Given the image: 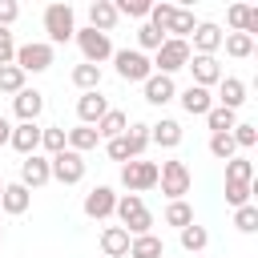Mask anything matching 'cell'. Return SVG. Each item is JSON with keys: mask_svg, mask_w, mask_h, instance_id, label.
I'll list each match as a JSON object with an SVG mask.
<instances>
[{"mask_svg": "<svg viewBox=\"0 0 258 258\" xmlns=\"http://www.w3.org/2000/svg\"><path fill=\"white\" fill-rule=\"evenodd\" d=\"M189 222H194V210H189V202H185V198L165 206V226H173V230H185Z\"/></svg>", "mask_w": 258, "mask_h": 258, "instance_id": "e575fe53", "label": "cell"}, {"mask_svg": "<svg viewBox=\"0 0 258 258\" xmlns=\"http://www.w3.org/2000/svg\"><path fill=\"white\" fill-rule=\"evenodd\" d=\"M234 226H238L242 234H254V230H258V206H254V202H250V206H238V210H234Z\"/></svg>", "mask_w": 258, "mask_h": 258, "instance_id": "f35d334b", "label": "cell"}, {"mask_svg": "<svg viewBox=\"0 0 258 258\" xmlns=\"http://www.w3.org/2000/svg\"><path fill=\"white\" fill-rule=\"evenodd\" d=\"M81 210H85V218H93V222L113 218V210H117V194H113V185H93V189L85 194Z\"/></svg>", "mask_w": 258, "mask_h": 258, "instance_id": "30bf717a", "label": "cell"}, {"mask_svg": "<svg viewBox=\"0 0 258 258\" xmlns=\"http://www.w3.org/2000/svg\"><path fill=\"white\" fill-rule=\"evenodd\" d=\"M117 20H121V16H117V4H113V0H93V4H89V28H97V32L109 36V32L117 28Z\"/></svg>", "mask_w": 258, "mask_h": 258, "instance_id": "ffe728a7", "label": "cell"}, {"mask_svg": "<svg viewBox=\"0 0 258 258\" xmlns=\"http://www.w3.org/2000/svg\"><path fill=\"white\" fill-rule=\"evenodd\" d=\"M8 137H12V125L0 117V145H8Z\"/></svg>", "mask_w": 258, "mask_h": 258, "instance_id": "bcb514c9", "label": "cell"}, {"mask_svg": "<svg viewBox=\"0 0 258 258\" xmlns=\"http://www.w3.org/2000/svg\"><path fill=\"white\" fill-rule=\"evenodd\" d=\"M218 105L238 113V109L246 105V81H238V77H222V81H218Z\"/></svg>", "mask_w": 258, "mask_h": 258, "instance_id": "7402d4cb", "label": "cell"}, {"mask_svg": "<svg viewBox=\"0 0 258 258\" xmlns=\"http://www.w3.org/2000/svg\"><path fill=\"white\" fill-rule=\"evenodd\" d=\"M0 194H4V181H0Z\"/></svg>", "mask_w": 258, "mask_h": 258, "instance_id": "c3c4849f", "label": "cell"}, {"mask_svg": "<svg viewBox=\"0 0 258 258\" xmlns=\"http://www.w3.org/2000/svg\"><path fill=\"white\" fill-rule=\"evenodd\" d=\"M125 145H129V161H137L145 149H149V125L145 121H133L125 129Z\"/></svg>", "mask_w": 258, "mask_h": 258, "instance_id": "83f0119b", "label": "cell"}, {"mask_svg": "<svg viewBox=\"0 0 258 258\" xmlns=\"http://www.w3.org/2000/svg\"><path fill=\"white\" fill-rule=\"evenodd\" d=\"M113 214L121 218V230H125L129 238L153 234V214H149V206H145L137 194H125V198H117V210H113Z\"/></svg>", "mask_w": 258, "mask_h": 258, "instance_id": "6da1fadb", "label": "cell"}, {"mask_svg": "<svg viewBox=\"0 0 258 258\" xmlns=\"http://www.w3.org/2000/svg\"><path fill=\"white\" fill-rule=\"evenodd\" d=\"M177 101H181V109H185L189 117H206V113L214 109V93H210V89H198V85H185V89L177 93Z\"/></svg>", "mask_w": 258, "mask_h": 258, "instance_id": "e0dca14e", "label": "cell"}, {"mask_svg": "<svg viewBox=\"0 0 258 258\" xmlns=\"http://www.w3.org/2000/svg\"><path fill=\"white\" fill-rule=\"evenodd\" d=\"M105 113H109V101L101 97V89H93V93H81V97H77V117H81V125H97Z\"/></svg>", "mask_w": 258, "mask_h": 258, "instance_id": "ac0fdd59", "label": "cell"}, {"mask_svg": "<svg viewBox=\"0 0 258 258\" xmlns=\"http://www.w3.org/2000/svg\"><path fill=\"white\" fill-rule=\"evenodd\" d=\"M52 181V169H48V157H40V153H32V157H24L20 161V185L32 194V189H40V185H48Z\"/></svg>", "mask_w": 258, "mask_h": 258, "instance_id": "7c38bea8", "label": "cell"}, {"mask_svg": "<svg viewBox=\"0 0 258 258\" xmlns=\"http://www.w3.org/2000/svg\"><path fill=\"white\" fill-rule=\"evenodd\" d=\"M222 48H226L234 60H246V56H254V36H246V32H226V36H222Z\"/></svg>", "mask_w": 258, "mask_h": 258, "instance_id": "f1b7e54d", "label": "cell"}, {"mask_svg": "<svg viewBox=\"0 0 258 258\" xmlns=\"http://www.w3.org/2000/svg\"><path fill=\"white\" fill-rule=\"evenodd\" d=\"M105 153H109L113 161H121V165H125V161H129V145H125V133H121V137H113V141H105Z\"/></svg>", "mask_w": 258, "mask_h": 258, "instance_id": "7bdbcfd3", "label": "cell"}, {"mask_svg": "<svg viewBox=\"0 0 258 258\" xmlns=\"http://www.w3.org/2000/svg\"><path fill=\"white\" fill-rule=\"evenodd\" d=\"M24 77L28 73H44L52 69V44L48 40H28V44H16V60H12Z\"/></svg>", "mask_w": 258, "mask_h": 258, "instance_id": "52a82bcc", "label": "cell"}, {"mask_svg": "<svg viewBox=\"0 0 258 258\" xmlns=\"http://www.w3.org/2000/svg\"><path fill=\"white\" fill-rule=\"evenodd\" d=\"M28 206H32V194H28L20 181H4V194H0V210L16 218V214H24Z\"/></svg>", "mask_w": 258, "mask_h": 258, "instance_id": "603a6c76", "label": "cell"}, {"mask_svg": "<svg viewBox=\"0 0 258 258\" xmlns=\"http://www.w3.org/2000/svg\"><path fill=\"white\" fill-rule=\"evenodd\" d=\"M16 60V40L8 28H0V64H12Z\"/></svg>", "mask_w": 258, "mask_h": 258, "instance_id": "ee69618b", "label": "cell"}, {"mask_svg": "<svg viewBox=\"0 0 258 258\" xmlns=\"http://www.w3.org/2000/svg\"><path fill=\"white\" fill-rule=\"evenodd\" d=\"M64 141H69V149L73 153H89V149H97V129L93 125H77V129H64Z\"/></svg>", "mask_w": 258, "mask_h": 258, "instance_id": "484cf974", "label": "cell"}, {"mask_svg": "<svg viewBox=\"0 0 258 258\" xmlns=\"http://www.w3.org/2000/svg\"><path fill=\"white\" fill-rule=\"evenodd\" d=\"M161 44H165V36H161L153 24H141V28H137V52H157Z\"/></svg>", "mask_w": 258, "mask_h": 258, "instance_id": "8d00e7d4", "label": "cell"}, {"mask_svg": "<svg viewBox=\"0 0 258 258\" xmlns=\"http://www.w3.org/2000/svg\"><path fill=\"white\" fill-rule=\"evenodd\" d=\"M93 129H97V137H101V141H113V137H121V133L129 129V117H125L121 109H109Z\"/></svg>", "mask_w": 258, "mask_h": 258, "instance_id": "d4e9b609", "label": "cell"}, {"mask_svg": "<svg viewBox=\"0 0 258 258\" xmlns=\"http://www.w3.org/2000/svg\"><path fill=\"white\" fill-rule=\"evenodd\" d=\"M157 185H161V194L169 202H181L189 194V185H194V173H189L185 161H161L157 165Z\"/></svg>", "mask_w": 258, "mask_h": 258, "instance_id": "3957f363", "label": "cell"}, {"mask_svg": "<svg viewBox=\"0 0 258 258\" xmlns=\"http://www.w3.org/2000/svg\"><path fill=\"white\" fill-rule=\"evenodd\" d=\"M40 149H44L48 157L64 153V149H69V141H64V129H60V125H48V129H40Z\"/></svg>", "mask_w": 258, "mask_h": 258, "instance_id": "836d02e7", "label": "cell"}, {"mask_svg": "<svg viewBox=\"0 0 258 258\" xmlns=\"http://www.w3.org/2000/svg\"><path fill=\"white\" fill-rule=\"evenodd\" d=\"M189 56H194V52H189V40H169V36H165V44L153 52V60H149V64H153V73L173 77L177 69H185V64H189Z\"/></svg>", "mask_w": 258, "mask_h": 258, "instance_id": "5b68a950", "label": "cell"}, {"mask_svg": "<svg viewBox=\"0 0 258 258\" xmlns=\"http://www.w3.org/2000/svg\"><path fill=\"white\" fill-rule=\"evenodd\" d=\"M24 89V73L16 69V64H0V93H20Z\"/></svg>", "mask_w": 258, "mask_h": 258, "instance_id": "74e56055", "label": "cell"}, {"mask_svg": "<svg viewBox=\"0 0 258 258\" xmlns=\"http://www.w3.org/2000/svg\"><path fill=\"white\" fill-rule=\"evenodd\" d=\"M73 85H77L81 93H93V89H101V69H97V64H85V60H81V64L73 69Z\"/></svg>", "mask_w": 258, "mask_h": 258, "instance_id": "4dcf8cb0", "label": "cell"}, {"mask_svg": "<svg viewBox=\"0 0 258 258\" xmlns=\"http://www.w3.org/2000/svg\"><path fill=\"white\" fill-rule=\"evenodd\" d=\"M129 258H165V242L157 234H141L129 242Z\"/></svg>", "mask_w": 258, "mask_h": 258, "instance_id": "4316f807", "label": "cell"}, {"mask_svg": "<svg viewBox=\"0 0 258 258\" xmlns=\"http://www.w3.org/2000/svg\"><path fill=\"white\" fill-rule=\"evenodd\" d=\"M230 137H234V145H238V149H250V145L258 141V129H254L250 121H238V125L230 129Z\"/></svg>", "mask_w": 258, "mask_h": 258, "instance_id": "60d3db41", "label": "cell"}, {"mask_svg": "<svg viewBox=\"0 0 258 258\" xmlns=\"http://www.w3.org/2000/svg\"><path fill=\"white\" fill-rule=\"evenodd\" d=\"M44 32H48V44L56 48V44H69L73 36H77V12H73V4H48L44 8Z\"/></svg>", "mask_w": 258, "mask_h": 258, "instance_id": "7a4b0ae2", "label": "cell"}, {"mask_svg": "<svg viewBox=\"0 0 258 258\" xmlns=\"http://www.w3.org/2000/svg\"><path fill=\"white\" fill-rule=\"evenodd\" d=\"M206 125H210V133H230V129L238 125V113H234V109H222V105H214V109L206 113Z\"/></svg>", "mask_w": 258, "mask_h": 258, "instance_id": "1f68e13d", "label": "cell"}, {"mask_svg": "<svg viewBox=\"0 0 258 258\" xmlns=\"http://www.w3.org/2000/svg\"><path fill=\"white\" fill-rule=\"evenodd\" d=\"M149 0H121L117 4V16H133V20H149Z\"/></svg>", "mask_w": 258, "mask_h": 258, "instance_id": "ab89813d", "label": "cell"}, {"mask_svg": "<svg viewBox=\"0 0 258 258\" xmlns=\"http://www.w3.org/2000/svg\"><path fill=\"white\" fill-rule=\"evenodd\" d=\"M48 169H52V181H60V185H77V181L85 177V157L73 153V149H64V153L48 157Z\"/></svg>", "mask_w": 258, "mask_h": 258, "instance_id": "9c48e42d", "label": "cell"}, {"mask_svg": "<svg viewBox=\"0 0 258 258\" xmlns=\"http://www.w3.org/2000/svg\"><path fill=\"white\" fill-rule=\"evenodd\" d=\"M12 113H16L20 121H36V117L44 113V93H40V89H28V85H24V89H20L16 97H12Z\"/></svg>", "mask_w": 258, "mask_h": 258, "instance_id": "2e32d148", "label": "cell"}, {"mask_svg": "<svg viewBox=\"0 0 258 258\" xmlns=\"http://www.w3.org/2000/svg\"><path fill=\"white\" fill-rule=\"evenodd\" d=\"M226 181L254 185V161H250V157H230V161H226Z\"/></svg>", "mask_w": 258, "mask_h": 258, "instance_id": "d6a6232c", "label": "cell"}, {"mask_svg": "<svg viewBox=\"0 0 258 258\" xmlns=\"http://www.w3.org/2000/svg\"><path fill=\"white\" fill-rule=\"evenodd\" d=\"M181 137H185V129H181V121H173V117H161L157 125H149V141L161 145V149H177Z\"/></svg>", "mask_w": 258, "mask_h": 258, "instance_id": "d6986e66", "label": "cell"}, {"mask_svg": "<svg viewBox=\"0 0 258 258\" xmlns=\"http://www.w3.org/2000/svg\"><path fill=\"white\" fill-rule=\"evenodd\" d=\"M226 20H230V32H246V36L258 32V8L254 4H230Z\"/></svg>", "mask_w": 258, "mask_h": 258, "instance_id": "44dd1931", "label": "cell"}, {"mask_svg": "<svg viewBox=\"0 0 258 258\" xmlns=\"http://www.w3.org/2000/svg\"><path fill=\"white\" fill-rule=\"evenodd\" d=\"M141 97H145L149 105H157V109H161V105H169V101L177 97V85H173V77H161V73H153V77L141 85Z\"/></svg>", "mask_w": 258, "mask_h": 258, "instance_id": "9a60e30c", "label": "cell"}, {"mask_svg": "<svg viewBox=\"0 0 258 258\" xmlns=\"http://www.w3.org/2000/svg\"><path fill=\"white\" fill-rule=\"evenodd\" d=\"M121 185L141 198L145 189L157 185V161H141V157H137V161H125V165H121Z\"/></svg>", "mask_w": 258, "mask_h": 258, "instance_id": "ba28073f", "label": "cell"}, {"mask_svg": "<svg viewBox=\"0 0 258 258\" xmlns=\"http://www.w3.org/2000/svg\"><path fill=\"white\" fill-rule=\"evenodd\" d=\"M250 194L254 185H242V181H226V202L238 210V206H250Z\"/></svg>", "mask_w": 258, "mask_h": 258, "instance_id": "b9f144b4", "label": "cell"}, {"mask_svg": "<svg viewBox=\"0 0 258 258\" xmlns=\"http://www.w3.org/2000/svg\"><path fill=\"white\" fill-rule=\"evenodd\" d=\"M8 145H12L20 157H32V153H40V125H36V121H20V125H12V137H8Z\"/></svg>", "mask_w": 258, "mask_h": 258, "instance_id": "4fadbf2b", "label": "cell"}, {"mask_svg": "<svg viewBox=\"0 0 258 258\" xmlns=\"http://www.w3.org/2000/svg\"><path fill=\"white\" fill-rule=\"evenodd\" d=\"M0 238H4V226H0Z\"/></svg>", "mask_w": 258, "mask_h": 258, "instance_id": "7dc6e473", "label": "cell"}, {"mask_svg": "<svg viewBox=\"0 0 258 258\" xmlns=\"http://www.w3.org/2000/svg\"><path fill=\"white\" fill-rule=\"evenodd\" d=\"M222 28L214 24V20H198V28L189 32V52H198V56H214L218 48H222Z\"/></svg>", "mask_w": 258, "mask_h": 258, "instance_id": "8fae6325", "label": "cell"}, {"mask_svg": "<svg viewBox=\"0 0 258 258\" xmlns=\"http://www.w3.org/2000/svg\"><path fill=\"white\" fill-rule=\"evenodd\" d=\"M185 69L194 73V85H198V89H210V85H218V81L226 77L222 64H218V56H198V52H194Z\"/></svg>", "mask_w": 258, "mask_h": 258, "instance_id": "5bb4252c", "label": "cell"}, {"mask_svg": "<svg viewBox=\"0 0 258 258\" xmlns=\"http://www.w3.org/2000/svg\"><path fill=\"white\" fill-rule=\"evenodd\" d=\"M129 242H133V238H129L121 226H105V230H101V254H105V258H125V254H129Z\"/></svg>", "mask_w": 258, "mask_h": 258, "instance_id": "cb8c5ba5", "label": "cell"}, {"mask_svg": "<svg viewBox=\"0 0 258 258\" xmlns=\"http://www.w3.org/2000/svg\"><path fill=\"white\" fill-rule=\"evenodd\" d=\"M177 238H181V250H185V254H198V250L210 246V234H206V226H198V222H189L185 230H177Z\"/></svg>", "mask_w": 258, "mask_h": 258, "instance_id": "f546056e", "label": "cell"}, {"mask_svg": "<svg viewBox=\"0 0 258 258\" xmlns=\"http://www.w3.org/2000/svg\"><path fill=\"white\" fill-rule=\"evenodd\" d=\"M73 40H77L85 64H97V69H101V60H113V40H109L105 32H97V28H77Z\"/></svg>", "mask_w": 258, "mask_h": 258, "instance_id": "8992f818", "label": "cell"}, {"mask_svg": "<svg viewBox=\"0 0 258 258\" xmlns=\"http://www.w3.org/2000/svg\"><path fill=\"white\" fill-rule=\"evenodd\" d=\"M113 64H117V77L129 81V85H145V81L153 77L149 56L137 52V48H113Z\"/></svg>", "mask_w": 258, "mask_h": 258, "instance_id": "277c9868", "label": "cell"}, {"mask_svg": "<svg viewBox=\"0 0 258 258\" xmlns=\"http://www.w3.org/2000/svg\"><path fill=\"white\" fill-rule=\"evenodd\" d=\"M210 153L218 161H230V157H238V145H234L230 133H210Z\"/></svg>", "mask_w": 258, "mask_h": 258, "instance_id": "d590c367", "label": "cell"}, {"mask_svg": "<svg viewBox=\"0 0 258 258\" xmlns=\"http://www.w3.org/2000/svg\"><path fill=\"white\" fill-rule=\"evenodd\" d=\"M16 16H20V4L16 0H0V28H8Z\"/></svg>", "mask_w": 258, "mask_h": 258, "instance_id": "f6af8a7d", "label": "cell"}]
</instances>
